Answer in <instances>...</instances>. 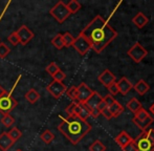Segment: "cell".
Instances as JSON below:
<instances>
[{
	"label": "cell",
	"mask_w": 154,
	"mask_h": 151,
	"mask_svg": "<svg viewBox=\"0 0 154 151\" xmlns=\"http://www.w3.org/2000/svg\"><path fill=\"white\" fill-rule=\"evenodd\" d=\"M80 34L87 39L91 49L97 54H101L118 37V32L100 15L94 17Z\"/></svg>",
	"instance_id": "cell-1"
},
{
	"label": "cell",
	"mask_w": 154,
	"mask_h": 151,
	"mask_svg": "<svg viewBox=\"0 0 154 151\" xmlns=\"http://www.w3.org/2000/svg\"><path fill=\"white\" fill-rule=\"evenodd\" d=\"M91 125L87 121L82 120L78 116L62 118V122L58 125V130L72 145H78L80 141L91 130Z\"/></svg>",
	"instance_id": "cell-2"
},
{
	"label": "cell",
	"mask_w": 154,
	"mask_h": 151,
	"mask_svg": "<svg viewBox=\"0 0 154 151\" xmlns=\"http://www.w3.org/2000/svg\"><path fill=\"white\" fill-rule=\"evenodd\" d=\"M49 14H51L59 23H63L69 16H70V13H69L66 4L63 1L57 2V3L49 10Z\"/></svg>",
	"instance_id": "cell-3"
},
{
	"label": "cell",
	"mask_w": 154,
	"mask_h": 151,
	"mask_svg": "<svg viewBox=\"0 0 154 151\" xmlns=\"http://www.w3.org/2000/svg\"><path fill=\"white\" fill-rule=\"evenodd\" d=\"M18 102L8 91L0 97V112L2 114H10L16 108Z\"/></svg>",
	"instance_id": "cell-4"
},
{
	"label": "cell",
	"mask_w": 154,
	"mask_h": 151,
	"mask_svg": "<svg viewBox=\"0 0 154 151\" xmlns=\"http://www.w3.org/2000/svg\"><path fill=\"white\" fill-rule=\"evenodd\" d=\"M127 55L129 56L135 63H140V62L148 55V51H147L140 43L136 42L135 44L127 51Z\"/></svg>",
	"instance_id": "cell-5"
},
{
	"label": "cell",
	"mask_w": 154,
	"mask_h": 151,
	"mask_svg": "<svg viewBox=\"0 0 154 151\" xmlns=\"http://www.w3.org/2000/svg\"><path fill=\"white\" fill-rule=\"evenodd\" d=\"M46 90L55 99H60L66 92L67 87L65 84H63V82L53 81L46 86Z\"/></svg>",
	"instance_id": "cell-6"
},
{
	"label": "cell",
	"mask_w": 154,
	"mask_h": 151,
	"mask_svg": "<svg viewBox=\"0 0 154 151\" xmlns=\"http://www.w3.org/2000/svg\"><path fill=\"white\" fill-rule=\"evenodd\" d=\"M72 46L81 56H85L86 54L91 49L90 43L88 42L87 39L84 37V36H82L81 34L75 39V42H73Z\"/></svg>",
	"instance_id": "cell-7"
},
{
	"label": "cell",
	"mask_w": 154,
	"mask_h": 151,
	"mask_svg": "<svg viewBox=\"0 0 154 151\" xmlns=\"http://www.w3.org/2000/svg\"><path fill=\"white\" fill-rule=\"evenodd\" d=\"M137 151H154V143L144 134H140L133 140Z\"/></svg>",
	"instance_id": "cell-8"
},
{
	"label": "cell",
	"mask_w": 154,
	"mask_h": 151,
	"mask_svg": "<svg viewBox=\"0 0 154 151\" xmlns=\"http://www.w3.org/2000/svg\"><path fill=\"white\" fill-rule=\"evenodd\" d=\"M77 90H78L77 102L81 103V104H84L93 94V90L87 85V84L84 83V82H82L79 86H77Z\"/></svg>",
	"instance_id": "cell-9"
},
{
	"label": "cell",
	"mask_w": 154,
	"mask_h": 151,
	"mask_svg": "<svg viewBox=\"0 0 154 151\" xmlns=\"http://www.w3.org/2000/svg\"><path fill=\"white\" fill-rule=\"evenodd\" d=\"M18 35L19 41L22 45H26L29 41L34 38V33L26 26V25H21L20 29L16 32Z\"/></svg>",
	"instance_id": "cell-10"
},
{
	"label": "cell",
	"mask_w": 154,
	"mask_h": 151,
	"mask_svg": "<svg viewBox=\"0 0 154 151\" xmlns=\"http://www.w3.org/2000/svg\"><path fill=\"white\" fill-rule=\"evenodd\" d=\"M15 142L10 137L8 133L6 131H3L0 134V150L1 151H8L10 148L14 146Z\"/></svg>",
	"instance_id": "cell-11"
},
{
	"label": "cell",
	"mask_w": 154,
	"mask_h": 151,
	"mask_svg": "<svg viewBox=\"0 0 154 151\" xmlns=\"http://www.w3.org/2000/svg\"><path fill=\"white\" fill-rule=\"evenodd\" d=\"M99 81L103 84L105 87H108L111 83L116 82V76L112 74L109 69H105L101 75L99 76Z\"/></svg>",
	"instance_id": "cell-12"
},
{
	"label": "cell",
	"mask_w": 154,
	"mask_h": 151,
	"mask_svg": "<svg viewBox=\"0 0 154 151\" xmlns=\"http://www.w3.org/2000/svg\"><path fill=\"white\" fill-rule=\"evenodd\" d=\"M116 84H118L119 91H120V94H127L128 92L133 88V85L131 84V82H130L126 77L121 78V79L116 82Z\"/></svg>",
	"instance_id": "cell-13"
},
{
	"label": "cell",
	"mask_w": 154,
	"mask_h": 151,
	"mask_svg": "<svg viewBox=\"0 0 154 151\" xmlns=\"http://www.w3.org/2000/svg\"><path fill=\"white\" fill-rule=\"evenodd\" d=\"M102 101H103V98L101 97V94H97V91H93L92 96L90 97V98L88 99L85 103H84V105H85L89 110H91V109H93V108H97V105H99Z\"/></svg>",
	"instance_id": "cell-14"
},
{
	"label": "cell",
	"mask_w": 154,
	"mask_h": 151,
	"mask_svg": "<svg viewBox=\"0 0 154 151\" xmlns=\"http://www.w3.org/2000/svg\"><path fill=\"white\" fill-rule=\"evenodd\" d=\"M132 22L136 25V27H138V29H143V27H145L147 24H148L149 19H148V17L144 14V13L140 12L133 17Z\"/></svg>",
	"instance_id": "cell-15"
},
{
	"label": "cell",
	"mask_w": 154,
	"mask_h": 151,
	"mask_svg": "<svg viewBox=\"0 0 154 151\" xmlns=\"http://www.w3.org/2000/svg\"><path fill=\"white\" fill-rule=\"evenodd\" d=\"M133 88L135 89V91L137 92L140 96H145V94L150 90V86H149V84L143 79L140 80L136 84H134Z\"/></svg>",
	"instance_id": "cell-16"
},
{
	"label": "cell",
	"mask_w": 154,
	"mask_h": 151,
	"mask_svg": "<svg viewBox=\"0 0 154 151\" xmlns=\"http://www.w3.org/2000/svg\"><path fill=\"white\" fill-rule=\"evenodd\" d=\"M132 140L133 139H131V137H130L126 131H122V132L116 137V142L118 143V145L120 146L121 148H124L126 145H128Z\"/></svg>",
	"instance_id": "cell-17"
},
{
	"label": "cell",
	"mask_w": 154,
	"mask_h": 151,
	"mask_svg": "<svg viewBox=\"0 0 154 151\" xmlns=\"http://www.w3.org/2000/svg\"><path fill=\"white\" fill-rule=\"evenodd\" d=\"M153 118L151 116H149L148 118H146L145 120H143V121H138V120H136V119H134L133 118V120H132V122L134 123V124L136 125V126L138 127L140 129H142L143 131H145V130H147V129L149 128V126H150L151 124L153 123Z\"/></svg>",
	"instance_id": "cell-18"
},
{
	"label": "cell",
	"mask_w": 154,
	"mask_h": 151,
	"mask_svg": "<svg viewBox=\"0 0 154 151\" xmlns=\"http://www.w3.org/2000/svg\"><path fill=\"white\" fill-rule=\"evenodd\" d=\"M126 107H127V109H129V110L131 111V112H133L134 114L137 112L140 109L143 108L142 103H140L136 98H131V99H130L129 102H128L127 105H126Z\"/></svg>",
	"instance_id": "cell-19"
},
{
	"label": "cell",
	"mask_w": 154,
	"mask_h": 151,
	"mask_svg": "<svg viewBox=\"0 0 154 151\" xmlns=\"http://www.w3.org/2000/svg\"><path fill=\"white\" fill-rule=\"evenodd\" d=\"M24 98L26 99V101L29 103H31V104H35V103L38 102V101L40 100V94H39L36 89L32 88V89H29V91L25 94Z\"/></svg>",
	"instance_id": "cell-20"
},
{
	"label": "cell",
	"mask_w": 154,
	"mask_h": 151,
	"mask_svg": "<svg viewBox=\"0 0 154 151\" xmlns=\"http://www.w3.org/2000/svg\"><path fill=\"white\" fill-rule=\"evenodd\" d=\"M108 109H109V111L111 112V114H112V116H113V118H116V116H119L124 111V107L118 102V101H116V102H114L113 104L111 105V106L108 107Z\"/></svg>",
	"instance_id": "cell-21"
},
{
	"label": "cell",
	"mask_w": 154,
	"mask_h": 151,
	"mask_svg": "<svg viewBox=\"0 0 154 151\" xmlns=\"http://www.w3.org/2000/svg\"><path fill=\"white\" fill-rule=\"evenodd\" d=\"M40 137H41V140L43 141V143H45V144H47V145H48V144H51V142L55 140V134H54L51 130L46 129V130L43 131V132L41 133Z\"/></svg>",
	"instance_id": "cell-22"
},
{
	"label": "cell",
	"mask_w": 154,
	"mask_h": 151,
	"mask_svg": "<svg viewBox=\"0 0 154 151\" xmlns=\"http://www.w3.org/2000/svg\"><path fill=\"white\" fill-rule=\"evenodd\" d=\"M66 6L71 15V14H75L77 12H79L80 8H81V3H80L79 1H77V0H70V1L66 4Z\"/></svg>",
	"instance_id": "cell-23"
},
{
	"label": "cell",
	"mask_w": 154,
	"mask_h": 151,
	"mask_svg": "<svg viewBox=\"0 0 154 151\" xmlns=\"http://www.w3.org/2000/svg\"><path fill=\"white\" fill-rule=\"evenodd\" d=\"M62 39H63V43H64V47H69V46H72L75 38L70 33H64L62 34Z\"/></svg>",
	"instance_id": "cell-24"
},
{
	"label": "cell",
	"mask_w": 154,
	"mask_h": 151,
	"mask_svg": "<svg viewBox=\"0 0 154 151\" xmlns=\"http://www.w3.org/2000/svg\"><path fill=\"white\" fill-rule=\"evenodd\" d=\"M51 44L58 49H61L64 47V43H63V39H62V34H58L55 37L51 39Z\"/></svg>",
	"instance_id": "cell-25"
},
{
	"label": "cell",
	"mask_w": 154,
	"mask_h": 151,
	"mask_svg": "<svg viewBox=\"0 0 154 151\" xmlns=\"http://www.w3.org/2000/svg\"><path fill=\"white\" fill-rule=\"evenodd\" d=\"M8 133V135H10V137L15 142V143H16V142L18 141L21 137H22V132H21L18 128H16V127H13V128L11 129Z\"/></svg>",
	"instance_id": "cell-26"
},
{
	"label": "cell",
	"mask_w": 154,
	"mask_h": 151,
	"mask_svg": "<svg viewBox=\"0 0 154 151\" xmlns=\"http://www.w3.org/2000/svg\"><path fill=\"white\" fill-rule=\"evenodd\" d=\"M78 116L81 118L82 120L86 121L90 116V110L84 104H81V103H80V112H79V116Z\"/></svg>",
	"instance_id": "cell-27"
},
{
	"label": "cell",
	"mask_w": 154,
	"mask_h": 151,
	"mask_svg": "<svg viewBox=\"0 0 154 151\" xmlns=\"http://www.w3.org/2000/svg\"><path fill=\"white\" fill-rule=\"evenodd\" d=\"M89 151H106V146L97 140L89 146Z\"/></svg>",
	"instance_id": "cell-28"
},
{
	"label": "cell",
	"mask_w": 154,
	"mask_h": 151,
	"mask_svg": "<svg viewBox=\"0 0 154 151\" xmlns=\"http://www.w3.org/2000/svg\"><path fill=\"white\" fill-rule=\"evenodd\" d=\"M14 123H15V119L11 114H3V116L1 118V124L5 127L13 126Z\"/></svg>",
	"instance_id": "cell-29"
},
{
	"label": "cell",
	"mask_w": 154,
	"mask_h": 151,
	"mask_svg": "<svg viewBox=\"0 0 154 151\" xmlns=\"http://www.w3.org/2000/svg\"><path fill=\"white\" fill-rule=\"evenodd\" d=\"M65 94H67V97H68L70 100H72V102H75V101H77V97H78L77 86H71V87L67 88Z\"/></svg>",
	"instance_id": "cell-30"
},
{
	"label": "cell",
	"mask_w": 154,
	"mask_h": 151,
	"mask_svg": "<svg viewBox=\"0 0 154 151\" xmlns=\"http://www.w3.org/2000/svg\"><path fill=\"white\" fill-rule=\"evenodd\" d=\"M45 70H46L47 74L51 75V77H53V76L55 75L58 70H60V68H59V66L57 65V63H56V62H51V63H49L48 65L46 66Z\"/></svg>",
	"instance_id": "cell-31"
},
{
	"label": "cell",
	"mask_w": 154,
	"mask_h": 151,
	"mask_svg": "<svg viewBox=\"0 0 154 151\" xmlns=\"http://www.w3.org/2000/svg\"><path fill=\"white\" fill-rule=\"evenodd\" d=\"M149 116H150V114L148 113V111H147L146 109L142 108V109H140V110H138L135 114H134V119H136V120H138V121H143V120H145L146 118H148Z\"/></svg>",
	"instance_id": "cell-32"
},
{
	"label": "cell",
	"mask_w": 154,
	"mask_h": 151,
	"mask_svg": "<svg viewBox=\"0 0 154 151\" xmlns=\"http://www.w3.org/2000/svg\"><path fill=\"white\" fill-rule=\"evenodd\" d=\"M11 48L5 44V43H0V58H5L10 54Z\"/></svg>",
	"instance_id": "cell-33"
},
{
	"label": "cell",
	"mask_w": 154,
	"mask_h": 151,
	"mask_svg": "<svg viewBox=\"0 0 154 151\" xmlns=\"http://www.w3.org/2000/svg\"><path fill=\"white\" fill-rule=\"evenodd\" d=\"M108 91L110 92L109 94H111L112 97L116 96V94H120V91H119V87H118V84H116V82H113V83H111L109 86H108Z\"/></svg>",
	"instance_id": "cell-34"
},
{
	"label": "cell",
	"mask_w": 154,
	"mask_h": 151,
	"mask_svg": "<svg viewBox=\"0 0 154 151\" xmlns=\"http://www.w3.org/2000/svg\"><path fill=\"white\" fill-rule=\"evenodd\" d=\"M8 41H10L11 44H13L14 46H16L17 44H19L20 43V41H19V38H18V35H17L16 32H14V33H12L10 36L8 37Z\"/></svg>",
	"instance_id": "cell-35"
},
{
	"label": "cell",
	"mask_w": 154,
	"mask_h": 151,
	"mask_svg": "<svg viewBox=\"0 0 154 151\" xmlns=\"http://www.w3.org/2000/svg\"><path fill=\"white\" fill-rule=\"evenodd\" d=\"M65 78H66V75H65V72H63L61 69L58 70V72L53 76L54 81H57V82H63L65 80Z\"/></svg>",
	"instance_id": "cell-36"
},
{
	"label": "cell",
	"mask_w": 154,
	"mask_h": 151,
	"mask_svg": "<svg viewBox=\"0 0 154 151\" xmlns=\"http://www.w3.org/2000/svg\"><path fill=\"white\" fill-rule=\"evenodd\" d=\"M77 101L75 102H72L71 104H69L68 106L66 107V109H65V111H66V113L68 114V116H75V106H77Z\"/></svg>",
	"instance_id": "cell-37"
},
{
	"label": "cell",
	"mask_w": 154,
	"mask_h": 151,
	"mask_svg": "<svg viewBox=\"0 0 154 151\" xmlns=\"http://www.w3.org/2000/svg\"><path fill=\"white\" fill-rule=\"evenodd\" d=\"M103 101L105 102L106 106H107V107H110L112 104H113L114 102H116V100L113 98V97L111 96V94H107V96L104 97V98H103Z\"/></svg>",
	"instance_id": "cell-38"
},
{
	"label": "cell",
	"mask_w": 154,
	"mask_h": 151,
	"mask_svg": "<svg viewBox=\"0 0 154 151\" xmlns=\"http://www.w3.org/2000/svg\"><path fill=\"white\" fill-rule=\"evenodd\" d=\"M143 134L145 135V137H147L149 140H151V141L154 143V129L152 128H148L147 130H145V131H143Z\"/></svg>",
	"instance_id": "cell-39"
},
{
	"label": "cell",
	"mask_w": 154,
	"mask_h": 151,
	"mask_svg": "<svg viewBox=\"0 0 154 151\" xmlns=\"http://www.w3.org/2000/svg\"><path fill=\"white\" fill-rule=\"evenodd\" d=\"M123 151H137V149H136V146L135 144H134V141L132 140L131 142H130L128 145H126L125 147L122 148Z\"/></svg>",
	"instance_id": "cell-40"
},
{
	"label": "cell",
	"mask_w": 154,
	"mask_h": 151,
	"mask_svg": "<svg viewBox=\"0 0 154 151\" xmlns=\"http://www.w3.org/2000/svg\"><path fill=\"white\" fill-rule=\"evenodd\" d=\"M101 114H102V116H104V118H106L107 120H111V119L113 118V116H112V114H111V112L109 111V109H108V107L104 109V110H102Z\"/></svg>",
	"instance_id": "cell-41"
},
{
	"label": "cell",
	"mask_w": 154,
	"mask_h": 151,
	"mask_svg": "<svg viewBox=\"0 0 154 151\" xmlns=\"http://www.w3.org/2000/svg\"><path fill=\"white\" fill-rule=\"evenodd\" d=\"M100 116H101V111L97 108H93L90 110V116H92L93 119H97Z\"/></svg>",
	"instance_id": "cell-42"
},
{
	"label": "cell",
	"mask_w": 154,
	"mask_h": 151,
	"mask_svg": "<svg viewBox=\"0 0 154 151\" xmlns=\"http://www.w3.org/2000/svg\"><path fill=\"white\" fill-rule=\"evenodd\" d=\"M97 109H99L100 111H102V110H104L105 108H107V106H106V104H105V102L104 101H102L101 103H100L99 105H97Z\"/></svg>",
	"instance_id": "cell-43"
},
{
	"label": "cell",
	"mask_w": 154,
	"mask_h": 151,
	"mask_svg": "<svg viewBox=\"0 0 154 151\" xmlns=\"http://www.w3.org/2000/svg\"><path fill=\"white\" fill-rule=\"evenodd\" d=\"M5 92H6V90L4 89V88L2 87L1 85H0V97H1L2 94H5Z\"/></svg>",
	"instance_id": "cell-44"
},
{
	"label": "cell",
	"mask_w": 154,
	"mask_h": 151,
	"mask_svg": "<svg viewBox=\"0 0 154 151\" xmlns=\"http://www.w3.org/2000/svg\"><path fill=\"white\" fill-rule=\"evenodd\" d=\"M149 110H150V112L154 116V103H153L152 105H151L150 107H149Z\"/></svg>",
	"instance_id": "cell-45"
},
{
	"label": "cell",
	"mask_w": 154,
	"mask_h": 151,
	"mask_svg": "<svg viewBox=\"0 0 154 151\" xmlns=\"http://www.w3.org/2000/svg\"><path fill=\"white\" fill-rule=\"evenodd\" d=\"M16 151H22V150H21V149H17Z\"/></svg>",
	"instance_id": "cell-46"
}]
</instances>
